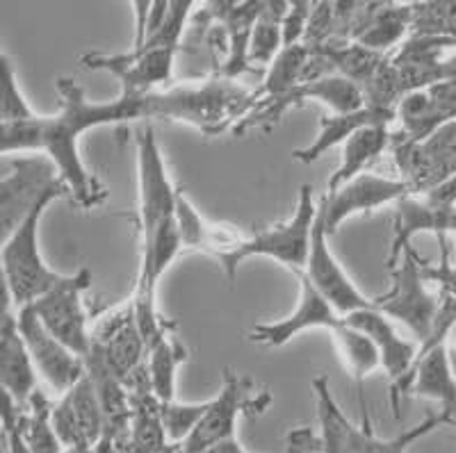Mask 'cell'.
Segmentation results:
<instances>
[{
  "instance_id": "cb8c5ba5",
  "label": "cell",
  "mask_w": 456,
  "mask_h": 453,
  "mask_svg": "<svg viewBox=\"0 0 456 453\" xmlns=\"http://www.w3.org/2000/svg\"><path fill=\"white\" fill-rule=\"evenodd\" d=\"M333 333V340H336L338 351H340V358L347 367V371L354 376L358 387V403H361V410H363V424L368 422V408H365V397H363V385L365 378L372 374L374 369L381 367V358H379V351L374 346V342L370 340L368 335L361 333L358 328L349 326L347 321L342 320V324L338 326Z\"/></svg>"
},
{
  "instance_id": "d590c367",
  "label": "cell",
  "mask_w": 456,
  "mask_h": 453,
  "mask_svg": "<svg viewBox=\"0 0 456 453\" xmlns=\"http://www.w3.org/2000/svg\"><path fill=\"white\" fill-rule=\"evenodd\" d=\"M203 453H247V451H244L242 444H240L238 440H226V442L215 444L213 449H208V451Z\"/></svg>"
},
{
  "instance_id": "7402d4cb",
  "label": "cell",
  "mask_w": 456,
  "mask_h": 453,
  "mask_svg": "<svg viewBox=\"0 0 456 453\" xmlns=\"http://www.w3.org/2000/svg\"><path fill=\"white\" fill-rule=\"evenodd\" d=\"M395 119H397V112L370 108V105L349 114H331V117H324V119H322L320 134L315 137V142H311L306 149L295 150L292 158H295L297 162L311 165V162L320 160L322 155L329 153L331 149L345 144V142H347L352 134H356L361 128H368V125H390Z\"/></svg>"
},
{
  "instance_id": "f546056e",
  "label": "cell",
  "mask_w": 456,
  "mask_h": 453,
  "mask_svg": "<svg viewBox=\"0 0 456 453\" xmlns=\"http://www.w3.org/2000/svg\"><path fill=\"white\" fill-rule=\"evenodd\" d=\"M413 36H452L456 39V3H411Z\"/></svg>"
},
{
  "instance_id": "8fae6325",
  "label": "cell",
  "mask_w": 456,
  "mask_h": 453,
  "mask_svg": "<svg viewBox=\"0 0 456 453\" xmlns=\"http://www.w3.org/2000/svg\"><path fill=\"white\" fill-rule=\"evenodd\" d=\"M390 150L402 181L409 182L413 194H427L456 175V119L447 121L425 142H409L402 134H393Z\"/></svg>"
},
{
  "instance_id": "e0dca14e",
  "label": "cell",
  "mask_w": 456,
  "mask_h": 453,
  "mask_svg": "<svg viewBox=\"0 0 456 453\" xmlns=\"http://www.w3.org/2000/svg\"><path fill=\"white\" fill-rule=\"evenodd\" d=\"M92 342L101 349L114 376L124 383H128L130 376L140 367H144L146 356H149L133 301L103 317L99 326L92 330Z\"/></svg>"
},
{
  "instance_id": "4316f807",
  "label": "cell",
  "mask_w": 456,
  "mask_h": 453,
  "mask_svg": "<svg viewBox=\"0 0 456 453\" xmlns=\"http://www.w3.org/2000/svg\"><path fill=\"white\" fill-rule=\"evenodd\" d=\"M290 3L276 0L265 3L263 14L258 16L249 42V62L251 64H270L274 62L279 53L283 51V19L288 14Z\"/></svg>"
},
{
  "instance_id": "7c38bea8",
  "label": "cell",
  "mask_w": 456,
  "mask_h": 453,
  "mask_svg": "<svg viewBox=\"0 0 456 453\" xmlns=\"http://www.w3.org/2000/svg\"><path fill=\"white\" fill-rule=\"evenodd\" d=\"M251 390H254V385H251L249 378H242L233 369H226L222 392L215 399H210L206 417L201 419L197 431L181 444V451L203 453L208 449H213L215 444L235 440V426H238L240 412H263L265 408L270 406V394L267 392H260L258 397L249 399Z\"/></svg>"
},
{
  "instance_id": "9c48e42d",
  "label": "cell",
  "mask_w": 456,
  "mask_h": 453,
  "mask_svg": "<svg viewBox=\"0 0 456 453\" xmlns=\"http://www.w3.org/2000/svg\"><path fill=\"white\" fill-rule=\"evenodd\" d=\"M311 101L327 105L333 114H349L365 108L363 87L352 83L349 77L331 73V76L317 77V80L299 83L285 96L267 98L263 103H256V108L233 128L235 134H242L254 128H270L288 109L299 108V105L311 103Z\"/></svg>"
},
{
  "instance_id": "f35d334b",
  "label": "cell",
  "mask_w": 456,
  "mask_h": 453,
  "mask_svg": "<svg viewBox=\"0 0 456 453\" xmlns=\"http://www.w3.org/2000/svg\"><path fill=\"white\" fill-rule=\"evenodd\" d=\"M447 358H450V367H452V374H454V378H456V351L447 349Z\"/></svg>"
},
{
  "instance_id": "ac0fdd59",
  "label": "cell",
  "mask_w": 456,
  "mask_h": 453,
  "mask_svg": "<svg viewBox=\"0 0 456 453\" xmlns=\"http://www.w3.org/2000/svg\"><path fill=\"white\" fill-rule=\"evenodd\" d=\"M53 428L64 447L94 449L103 438V408L87 374L78 385L62 394L60 401L53 406Z\"/></svg>"
},
{
  "instance_id": "6da1fadb",
  "label": "cell",
  "mask_w": 456,
  "mask_h": 453,
  "mask_svg": "<svg viewBox=\"0 0 456 453\" xmlns=\"http://www.w3.org/2000/svg\"><path fill=\"white\" fill-rule=\"evenodd\" d=\"M57 93H60L57 114L51 117L37 114L30 121L0 125V150L5 158H10L12 153L46 155L55 165L64 185L69 187V194L80 207L89 210L101 206L108 194L83 165L78 150L80 137L99 125L146 119L144 96L121 93L108 103L89 101L85 89L71 77L57 80Z\"/></svg>"
},
{
  "instance_id": "1f68e13d",
  "label": "cell",
  "mask_w": 456,
  "mask_h": 453,
  "mask_svg": "<svg viewBox=\"0 0 456 453\" xmlns=\"http://www.w3.org/2000/svg\"><path fill=\"white\" fill-rule=\"evenodd\" d=\"M0 67H3V103H0V119H3V124H21V121L35 119L37 114L32 112L26 96L19 89V80H16L10 57L3 55Z\"/></svg>"
},
{
  "instance_id": "5bb4252c",
  "label": "cell",
  "mask_w": 456,
  "mask_h": 453,
  "mask_svg": "<svg viewBox=\"0 0 456 453\" xmlns=\"http://www.w3.org/2000/svg\"><path fill=\"white\" fill-rule=\"evenodd\" d=\"M16 324H19V333H21L28 351H30L37 371L42 374V378L55 394L62 397L83 381L85 374H87L85 358H80L69 346L55 340L44 328V324L30 305H23V308L16 310Z\"/></svg>"
},
{
  "instance_id": "484cf974",
  "label": "cell",
  "mask_w": 456,
  "mask_h": 453,
  "mask_svg": "<svg viewBox=\"0 0 456 453\" xmlns=\"http://www.w3.org/2000/svg\"><path fill=\"white\" fill-rule=\"evenodd\" d=\"M411 23H413V7L381 3L368 28L358 35L356 44L384 55L386 51H390V48L402 42L406 30H411Z\"/></svg>"
},
{
  "instance_id": "d6a6232c",
  "label": "cell",
  "mask_w": 456,
  "mask_h": 453,
  "mask_svg": "<svg viewBox=\"0 0 456 453\" xmlns=\"http://www.w3.org/2000/svg\"><path fill=\"white\" fill-rule=\"evenodd\" d=\"M176 222L178 232H181L183 248H199L206 251L210 238H213V226L203 222V216L194 210V206L185 198L183 191H178L176 203Z\"/></svg>"
},
{
  "instance_id": "4fadbf2b",
  "label": "cell",
  "mask_w": 456,
  "mask_h": 453,
  "mask_svg": "<svg viewBox=\"0 0 456 453\" xmlns=\"http://www.w3.org/2000/svg\"><path fill=\"white\" fill-rule=\"evenodd\" d=\"M411 194L413 190L402 178H384L365 171L336 191H324L320 198V214L324 219L327 235H336L349 216L368 214L384 206H397Z\"/></svg>"
},
{
  "instance_id": "277c9868",
  "label": "cell",
  "mask_w": 456,
  "mask_h": 453,
  "mask_svg": "<svg viewBox=\"0 0 456 453\" xmlns=\"http://www.w3.org/2000/svg\"><path fill=\"white\" fill-rule=\"evenodd\" d=\"M317 210H320V203H315V198H313V187L301 185L297 210L288 222L270 228V231L258 232L254 238H240L228 251L219 253L217 260L226 271L228 280L233 283L240 264L247 258H254V255L276 260L295 273L304 271L308 263V253H311Z\"/></svg>"
},
{
  "instance_id": "d4e9b609",
  "label": "cell",
  "mask_w": 456,
  "mask_h": 453,
  "mask_svg": "<svg viewBox=\"0 0 456 453\" xmlns=\"http://www.w3.org/2000/svg\"><path fill=\"white\" fill-rule=\"evenodd\" d=\"M185 360L187 349L174 333L162 335L149 349L146 371H149L151 387L162 403L176 401V369Z\"/></svg>"
},
{
  "instance_id": "ab89813d",
  "label": "cell",
  "mask_w": 456,
  "mask_h": 453,
  "mask_svg": "<svg viewBox=\"0 0 456 453\" xmlns=\"http://www.w3.org/2000/svg\"><path fill=\"white\" fill-rule=\"evenodd\" d=\"M176 453H183V451H181V447H178V451H176Z\"/></svg>"
},
{
  "instance_id": "d6986e66",
  "label": "cell",
  "mask_w": 456,
  "mask_h": 453,
  "mask_svg": "<svg viewBox=\"0 0 456 453\" xmlns=\"http://www.w3.org/2000/svg\"><path fill=\"white\" fill-rule=\"evenodd\" d=\"M299 279V303L297 310L285 317L281 321H272V324H258L249 330V340L256 344L270 346V349H281L285 346L292 337H297L304 330L311 328H329L336 330L342 324L345 317L336 312V310L329 305V301L308 283L304 276H297Z\"/></svg>"
},
{
  "instance_id": "836d02e7",
  "label": "cell",
  "mask_w": 456,
  "mask_h": 453,
  "mask_svg": "<svg viewBox=\"0 0 456 453\" xmlns=\"http://www.w3.org/2000/svg\"><path fill=\"white\" fill-rule=\"evenodd\" d=\"M311 12L313 3H308V0H295V3H290L288 14L283 19V48L304 44L308 21H311Z\"/></svg>"
},
{
  "instance_id": "f1b7e54d",
  "label": "cell",
  "mask_w": 456,
  "mask_h": 453,
  "mask_svg": "<svg viewBox=\"0 0 456 453\" xmlns=\"http://www.w3.org/2000/svg\"><path fill=\"white\" fill-rule=\"evenodd\" d=\"M308 60H311V48L299 44V46H288L279 53L272 69L265 76L263 87L256 92V98H281L301 83L304 69H306Z\"/></svg>"
},
{
  "instance_id": "3957f363",
  "label": "cell",
  "mask_w": 456,
  "mask_h": 453,
  "mask_svg": "<svg viewBox=\"0 0 456 453\" xmlns=\"http://www.w3.org/2000/svg\"><path fill=\"white\" fill-rule=\"evenodd\" d=\"M190 3H171V14L167 26L158 36L146 42L142 48H130L128 53L105 55V53H89L80 57L85 69L108 71L121 80V93L128 96H146L156 92L158 85L167 83L174 71V57L181 44L183 26L190 14Z\"/></svg>"
},
{
  "instance_id": "e575fe53",
  "label": "cell",
  "mask_w": 456,
  "mask_h": 453,
  "mask_svg": "<svg viewBox=\"0 0 456 453\" xmlns=\"http://www.w3.org/2000/svg\"><path fill=\"white\" fill-rule=\"evenodd\" d=\"M94 453H128V447H124L119 440H114L112 435L103 433V438L94 447Z\"/></svg>"
},
{
  "instance_id": "52a82bcc",
  "label": "cell",
  "mask_w": 456,
  "mask_h": 453,
  "mask_svg": "<svg viewBox=\"0 0 456 453\" xmlns=\"http://www.w3.org/2000/svg\"><path fill=\"white\" fill-rule=\"evenodd\" d=\"M313 390L317 394V415H320L322 424V438L317 440L315 447H311V451L317 449L322 453H404L406 444L413 442L415 438H422L429 431H434L436 426L447 424V419L438 415V417H429L427 422H422L420 426L411 428L404 435L384 442V440L374 438L372 431H370V424H363V428H356L354 424L347 422V417L342 415L336 399L329 392L327 376H317L313 381Z\"/></svg>"
},
{
  "instance_id": "603a6c76",
  "label": "cell",
  "mask_w": 456,
  "mask_h": 453,
  "mask_svg": "<svg viewBox=\"0 0 456 453\" xmlns=\"http://www.w3.org/2000/svg\"><path fill=\"white\" fill-rule=\"evenodd\" d=\"M390 146H393V134H390L388 125H368V128H361L356 134H352L342 144L340 165L329 178L327 191H336L338 187L354 181L356 175L365 174V169Z\"/></svg>"
},
{
  "instance_id": "5b68a950",
  "label": "cell",
  "mask_w": 456,
  "mask_h": 453,
  "mask_svg": "<svg viewBox=\"0 0 456 453\" xmlns=\"http://www.w3.org/2000/svg\"><path fill=\"white\" fill-rule=\"evenodd\" d=\"M60 196H51L37 206L21 226L3 242V276H5V294L16 310L35 303L44 294L62 283L67 273H57L44 263L39 251V223L46 214L48 206Z\"/></svg>"
},
{
  "instance_id": "83f0119b",
  "label": "cell",
  "mask_w": 456,
  "mask_h": 453,
  "mask_svg": "<svg viewBox=\"0 0 456 453\" xmlns=\"http://www.w3.org/2000/svg\"><path fill=\"white\" fill-rule=\"evenodd\" d=\"M53 406L42 390H37L30 399L26 415L21 419V435L30 453H62L64 444L53 428Z\"/></svg>"
},
{
  "instance_id": "7a4b0ae2",
  "label": "cell",
  "mask_w": 456,
  "mask_h": 453,
  "mask_svg": "<svg viewBox=\"0 0 456 453\" xmlns=\"http://www.w3.org/2000/svg\"><path fill=\"white\" fill-rule=\"evenodd\" d=\"M146 117L194 125L203 134H219L256 108V92L238 87L228 77L215 76L201 87H171L144 96Z\"/></svg>"
},
{
  "instance_id": "4dcf8cb0",
  "label": "cell",
  "mask_w": 456,
  "mask_h": 453,
  "mask_svg": "<svg viewBox=\"0 0 456 453\" xmlns=\"http://www.w3.org/2000/svg\"><path fill=\"white\" fill-rule=\"evenodd\" d=\"M210 401L203 403H162V424H165L167 438L171 444L181 447L206 417Z\"/></svg>"
},
{
  "instance_id": "ba28073f",
  "label": "cell",
  "mask_w": 456,
  "mask_h": 453,
  "mask_svg": "<svg viewBox=\"0 0 456 453\" xmlns=\"http://www.w3.org/2000/svg\"><path fill=\"white\" fill-rule=\"evenodd\" d=\"M69 187L46 155L14 158L0 178V231L3 242L51 196H64Z\"/></svg>"
},
{
  "instance_id": "9a60e30c",
  "label": "cell",
  "mask_w": 456,
  "mask_h": 453,
  "mask_svg": "<svg viewBox=\"0 0 456 453\" xmlns=\"http://www.w3.org/2000/svg\"><path fill=\"white\" fill-rule=\"evenodd\" d=\"M297 276H304L317 292L329 301L333 310L340 317L358 312V310L374 308L372 296H365L361 289L354 285L349 279V273L342 269L333 255L331 247H329V235L324 228V219H322L320 210H317V222L313 228V239H311V253H308V263L304 271Z\"/></svg>"
},
{
  "instance_id": "ffe728a7",
  "label": "cell",
  "mask_w": 456,
  "mask_h": 453,
  "mask_svg": "<svg viewBox=\"0 0 456 453\" xmlns=\"http://www.w3.org/2000/svg\"><path fill=\"white\" fill-rule=\"evenodd\" d=\"M0 385L21 408L30 406L37 387V367L30 351L19 333L16 312H12V301H5V312L0 321Z\"/></svg>"
},
{
  "instance_id": "74e56055",
  "label": "cell",
  "mask_w": 456,
  "mask_h": 453,
  "mask_svg": "<svg viewBox=\"0 0 456 453\" xmlns=\"http://www.w3.org/2000/svg\"><path fill=\"white\" fill-rule=\"evenodd\" d=\"M62 453H94V449H89V447H64Z\"/></svg>"
},
{
  "instance_id": "2e32d148",
  "label": "cell",
  "mask_w": 456,
  "mask_h": 453,
  "mask_svg": "<svg viewBox=\"0 0 456 453\" xmlns=\"http://www.w3.org/2000/svg\"><path fill=\"white\" fill-rule=\"evenodd\" d=\"M406 394L441 403L443 417H445L447 422L456 424V378L454 374H452L450 358H447V342L445 344L420 346L413 369H411L402 381L395 383V417H399V399L406 397Z\"/></svg>"
},
{
  "instance_id": "44dd1931",
  "label": "cell",
  "mask_w": 456,
  "mask_h": 453,
  "mask_svg": "<svg viewBox=\"0 0 456 453\" xmlns=\"http://www.w3.org/2000/svg\"><path fill=\"white\" fill-rule=\"evenodd\" d=\"M349 326L358 328L361 333H365L370 340L374 342L379 351V358H381V367L388 374V378L395 383H399L402 378L413 369L415 360H418V351L409 340H404L402 335H397L393 321L386 317L384 312H379L377 308H365L352 312L345 317Z\"/></svg>"
},
{
  "instance_id": "30bf717a",
  "label": "cell",
  "mask_w": 456,
  "mask_h": 453,
  "mask_svg": "<svg viewBox=\"0 0 456 453\" xmlns=\"http://www.w3.org/2000/svg\"><path fill=\"white\" fill-rule=\"evenodd\" d=\"M89 287H92V271L83 267L76 273H67L57 287L30 303L44 328L80 358L92 351V330L83 305V294Z\"/></svg>"
},
{
  "instance_id": "8992f818",
  "label": "cell",
  "mask_w": 456,
  "mask_h": 453,
  "mask_svg": "<svg viewBox=\"0 0 456 453\" xmlns=\"http://www.w3.org/2000/svg\"><path fill=\"white\" fill-rule=\"evenodd\" d=\"M422 264L425 263L418 258L413 247L406 248L395 269H390L393 271L390 287L381 296H374V308L384 312L390 321L404 324L415 335V340L420 342V346L434 335L443 303V299L427 292Z\"/></svg>"
},
{
  "instance_id": "8d00e7d4",
  "label": "cell",
  "mask_w": 456,
  "mask_h": 453,
  "mask_svg": "<svg viewBox=\"0 0 456 453\" xmlns=\"http://www.w3.org/2000/svg\"><path fill=\"white\" fill-rule=\"evenodd\" d=\"M447 349L456 351V324H454V326H452L450 335H447Z\"/></svg>"
}]
</instances>
